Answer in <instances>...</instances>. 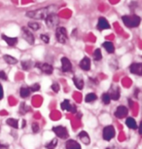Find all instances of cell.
Wrapping results in <instances>:
<instances>
[{
	"mask_svg": "<svg viewBox=\"0 0 142 149\" xmlns=\"http://www.w3.org/2000/svg\"><path fill=\"white\" fill-rule=\"evenodd\" d=\"M115 129H114L113 126H106L102 131V137H103L104 140L109 141L115 136Z\"/></svg>",
	"mask_w": 142,
	"mask_h": 149,
	"instance_id": "5b68a950",
	"label": "cell"
},
{
	"mask_svg": "<svg viewBox=\"0 0 142 149\" xmlns=\"http://www.w3.org/2000/svg\"><path fill=\"white\" fill-rule=\"evenodd\" d=\"M30 91L31 92H37V91H39L40 90V85H39L38 83H35V84H33V85L30 87Z\"/></svg>",
	"mask_w": 142,
	"mask_h": 149,
	"instance_id": "1f68e13d",
	"label": "cell"
},
{
	"mask_svg": "<svg viewBox=\"0 0 142 149\" xmlns=\"http://www.w3.org/2000/svg\"><path fill=\"white\" fill-rule=\"evenodd\" d=\"M82 117V113H78L77 114V118H81Z\"/></svg>",
	"mask_w": 142,
	"mask_h": 149,
	"instance_id": "f35d334b",
	"label": "cell"
},
{
	"mask_svg": "<svg viewBox=\"0 0 142 149\" xmlns=\"http://www.w3.org/2000/svg\"><path fill=\"white\" fill-rule=\"evenodd\" d=\"M57 11V6H55V5H50V6L40 8V9L37 10L28 11V12H26V16L27 18L33 19H45L49 15L55 14Z\"/></svg>",
	"mask_w": 142,
	"mask_h": 149,
	"instance_id": "6da1fadb",
	"label": "cell"
},
{
	"mask_svg": "<svg viewBox=\"0 0 142 149\" xmlns=\"http://www.w3.org/2000/svg\"><path fill=\"white\" fill-rule=\"evenodd\" d=\"M94 61H98L102 58V54H101L100 49H96V51L94 52Z\"/></svg>",
	"mask_w": 142,
	"mask_h": 149,
	"instance_id": "f1b7e54d",
	"label": "cell"
},
{
	"mask_svg": "<svg viewBox=\"0 0 142 149\" xmlns=\"http://www.w3.org/2000/svg\"><path fill=\"white\" fill-rule=\"evenodd\" d=\"M31 128H32V133H34V134H37V133H39V130H40V128H39L38 123H36V122L32 123Z\"/></svg>",
	"mask_w": 142,
	"mask_h": 149,
	"instance_id": "4dcf8cb0",
	"label": "cell"
},
{
	"mask_svg": "<svg viewBox=\"0 0 142 149\" xmlns=\"http://www.w3.org/2000/svg\"><path fill=\"white\" fill-rule=\"evenodd\" d=\"M73 82H74L77 89L82 90L83 88H84V80H83V78L81 76H74L73 77Z\"/></svg>",
	"mask_w": 142,
	"mask_h": 149,
	"instance_id": "ac0fdd59",
	"label": "cell"
},
{
	"mask_svg": "<svg viewBox=\"0 0 142 149\" xmlns=\"http://www.w3.org/2000/svg\"><path fill=\"white\" fill-rule=\"evenodd\" d=\"M45 22L46 26L50 29H55L60 24V18H58V16H57V14H52V15H49L45 19Z\"/></svg>",
	"mask_w": 142,
	"mask_h": 149,
	"instance_id": "3957f363",
	"label": "cell"
},
{
	"mask_svg": "<svg viewBox=\"0 0 142 149\" xmlns=\"http://www.w3.org/2000/svg\"><path fill=\"white\" fill-rule=\"evenodd\" d=\"M107 149H119L117 146H115V145H113V146H110V147H108Z\"/></svg>",
	"mask_w": 142,
	"mask_h": 149,
	"instance_id": "74e56055",
	"label": "cell"
},
{
	"mask_svg": "<svg viewBox=\"0 0 142 149\" xmlns=\"http://www.w3.org/2000/svg\"><path fill=\"white\" fill-rule=\"evenodd\" d=\"M40 38H41V40H43L45 43H49L50 42V38H49V36H47L46 34H41L40 35Z\"/></svg>",
	"mask_w": 142,
	"mask_h": 149,
	"instance_id": "836d02e7",
	"label": "cell"
},
{
	"mask_svg": "<svg viewBox=\"0 0 142 149\" xmlns=\"http://www.w3.org/2000/svg\"><path fill=\"white\" fill-rule=\"evenodd\" d=\"M51 88H52L53 91L55 92V93H57L58 91H60V85H58L57 83H54V84L52 85Z\"/></svg>",
	"mask_w": 142,
	"mask_h": 149,
	"instance_id": "d6a6232c",
	"label": "cell"
},
{
	"mask_svg": "<svg viewBox=\"0 0 142 149\" xmlns=\"http://www.w3.org/2000/svg\"><path fill=\"white\" fill-rule=\"evenodd\" d=\"M53 132L57 134V137L60 139H67L68 137V132H67V129L65 127H62V126H57V127H54L53 128Z\"/></svg>",
	"mask_w": 142,
	"mask_h": 149,
	"instance_id": "8992f818",
	"label": "cell"
},
{
	"mask_svg": "<svg viewBox=\"0 0 142 149\" xmlns=\"http://www.w3.org/2000/svg\"><path fill=\"white\" fill-rule=\"evenodd\" d=\"M8 77H7V74L5 73L4 71L0 70V80H7Z\"/></svg>",
	"mask_w": 142,
	"mask_h": 149,
	"instance_id": "e575fe53",
	"label": "cell"
},
{
	"mask_svg": "<svg viewBox=\"0 0 142 149\" xmlns=\"http://www.w3.org/2000/svg\"><path fill=\"white\" fill-rule=\"evenodd\" d=\"M55 39L57 42L64 44L67 42V31L65 27H57L55 29Z\"/></svg>",
	"mask_w": 142,
	"mask_h": 149,
	"instance_id": "277c9868",
	"label": "cell"
},
{
	"mask_svg": "<svg viewBox=\"0 0 142 149\" xmlns=\"http://www.w3.org/2000/svg\"><path fill=\"white\" fill-rule=\"evenodd\" d=\"M4 97V93H3V87L0 84V100H2Z\"/></svg>",
	"mask_w": 142,
	"mask_h": 149,
	"instance_id": "8d00e7d4",
	"label": "cell"
},
{
	"mask_svg": "<svg viewBox=\"0 0 142 149\" xmlns=\"http://www.w3.org/2000/svg\"><path fill=\"white\" fill-rule=\"evenodd\" d=\"M60 61H62V71L70 72L71 70H72V63H71V61H69V58H66V57H63V58H62Z\"/></svg>",
	"mask_w": 142,
	"mask_h": 149,
	"instance_id": "8fae6325",
	"label": "cell"
},
{
	"mask_svg": "<svg viewBox=\"0 0 142 149\" xmlns=\"http://www.w3.org/2000/svg\"><path fill=\"white\" fill-rule=\"evenodd\" d=\"M65 147H66V149H81V146L79 143L77 141H75V140H72V139H69L66 141Z\"/></svg>",
	"mask_w": 142,
	"mask_h": 149,
	"instance_id": "e0dca14e",
	"label": "cell"
},
{
	"mask_svg": "<svg viewBox=\"0 0 142 149\" xmlns=\"http://www.w3.org/2000/svg\"><path fill=\"white\" fill-rule=\"evenodd\" d=\"M1 38L6 42L8 46H11V47L16 46V44L18 43V41H19L17 37H8V36L5 34H1Z\"/></svg>",
	"mask_w": 142,
	"mask_h": 149,
	"instance_id": "5bb4252c",
	"label": "cell"
},
{
	"mask_svg": "<svg viewBox=\"0 0 142 149\" xmlns=\"http://www.w3.org/2000/svg\"><path fill=\"white\" fill-rule=\"evenodd\" d=\"M21 66L24 70H29L31 67L33 66V63L30 60H27V61H21Z\"/></svg>",
	"mask_w": 142,
	"mask_h": 149,
	"instance_id": "cb8c5ba5",
	"label": "cell"
},
{
	"mask_svg": "<svg viewBox=\"0 0 142 149\" xmlns=\"http://www.w3.org/2000/svg\"><path fill=\"white\" fill-rule=\"evenodd\" d=\"M126 125L129 127L130 129H137V124H136L135 122V120L133 119V118L132 117H129V118H127V120H126Z\"/></svg>",
	"mask_w": 142,
	"mask_h": 149,
	"instance_id": "44dd1931",
	"label": "cell"
},
{
	"mask_svg": "<svg viewBox=\"0 0 142 149\" xmlns=\"http://www.w3.org/2000/svg\"><path fill=\"white\" fill-rule=\"evenodd\" d=\"M70 105H71V103L69 102V100H63V102H62V104H60V107H62V110H67V111H69Z\"/></svg>",
	"mask_w": 142,
	"mask_h": 149,
	"instance_id": "83f0119b",
	"label": "cell"
},
{
	"mask_svg": "<svg viewBox=\"0 0 142 149\" xmlns=\"http://www.w3.org/2000/svg\"><path fill=\"white\" fill-rule=\"evenodd\" d=\"M21 31H23V37L24 40L29 45H33V43H34V41H35V38H34V35L31 33V31H29L26 26L21 27Z\"/></svg>",
	"mask_w": 142,
	"mask_h": 149,
	"instance_id": "52a82bcc",
	"label": "cell"
},
{
	"mask_svg": "<svg viewBox=\"0 0 142 149\" xmlns=\"http://www.w3.org/2000/svg\"><path fill=\"white\" fill-rule=\"evenodd\" d=\"M78 137H79L80 140L84 143V144H90V142H91L90 136H89L88 133H86L85 131L81 132V133L78 134Z\"/></svg>",
	"mask_w": 142,
	"mask_h": 149,
	"instance_id": "2e32d148",
	"label": "cell"
},
{
	"mask_svg": "<svg viewBox=\"0 0 142 149\" xmlns=\"http://www.w3.org/2000/svg\"><path fill=\"white\" fill-rule=\"evenodd\" d=\"M129 113V110H127V108L126 106L124 105H120L117 107L116 111H115V116L117 118H119V119H122V118H125Z\"/></svg>",
	"mask_w": 142,
	"mask_h": 149,
	"instance_id": "30bf717a",
	"label": "cell"
},
{
	"mask_svg": "<svg viewBox=\"0 0 142 149\" xmlns=\"http://www.w3.org/2000/svg\"><path fill=\"white\" fill-rule=\"evenodd\" d=\"M7 125L10 126V127H12L14 129H18L19 128V123H18V120L14 119V118H9V119H7L6 121Z\"/></svg>",
	"mask_w": 142,
	"mask_h": 149,
	"instance_id": "603a6c76",
	"label": "cell"
},
{
	"mask_svg": "<svg viewBox=\"0 0 142 149\" xmlns=\"http://www.w3.org/2000/svg\"><path fill=\"white\" fill-rule=\"evenodd\" d=\"M30 91L29 87H21V90H19V95H21L23 98H26V97H28L30 95Z\"/></svg>",
	"mask_w": 142,
	"mask_h": 149,
	"instance_id": "ffe728a7",
	"label": "cell"
},
{
	"mask_svg": "<svg viewBox=\"0 0 142 149\" xmlns=\"http://www.w3.org/2000/svg\"><path fill=\"white\" fill-rule=\"evenodd\" d=\"M96 98H97V97H96V94H94V93H90V94H88L87 95H86L85 100H86V102H93L96 100Z\"/></svg>",
	"mask_w": 142,
	"mask_h": 149,
	"instance_id": "d4e9b609",
	"label": "cell"
},
{
	"mask_svg": "<svg viewBox=\"0 0 142 149\" xmlns=\"http://www.w3.org/2000/svg\"><path fill=\"white\" fill-rule=\"evenodd\" d=\"M36 66L39 67V69L41 70L43 73L45 74H52L53 71H54V68L51 64L49 63H36Z\"/></svg>",
	"mask_w": 142,
	"mask_h": 149,
	"instance_id": "7c38bea8",
	"label": "cell"
},
{
	"mask_svg": "<svg viewBox=\"0 0 142 149\" xmlns=\"http://www.w3.org/2000/svg\"><path fill=\"white\" fill-rule=\"evenodd\" d=\"M130 70L132 74H136V75H140L142 74V63H132V65L130 66Z\"/></svg>",
	"mask_w": 142,
	"mask_h": 149,
	"instance_id": "4fadbf2b",
	"label": "cell"
},
{
	"mask_svg": "<svg viewBox=\"0 0 142 149\" xmlns=\"http://www.w3.org/2000/svg\"><path fill=\"white\" fill-rule=\"evenodd\" d=\"M27 26H28V27L30 29L34 30V31H36V30H38L39 29H40V24L36 22H29Z\"/></svg>",
	"mask_w": 142,
	"mask_h": 149,
	"instance_id": "4316f807",
	"label": "cell"
},
{
	"mask_svg": "<svg viewBox=\"0 0 142 149\" xmlns=\"http://www.w3.org/2000/svg\"><path fill=\"white\" fill-rule=\"evenodd\" d=\"M101 100H102V102H103L104 104H109L110 102H111L109 95H108L107 93H106V94H103L101 95Z\"/></svg>",
	"mask_w": 142,
	"mask_h": 149,
	"instance_id": "f546056e",
	"label": "cell"
},
{
	"mask_svg": "<svg viewBox=\"0 0 142 149\" xmlns=\"http://www.w3.org/2000/svg\"><path fill=\"white\" fill-rule=\"evenodd\" d=\"M57 145V139H52L50 142L47 143L46 148L47 149H55Z\"/></svg>",
	"mask_w": 142,
	"mask_h": 149,
	"instance_id": "484cf974",
	"label": "cell"
},
{
	"mask_svg": "<svg viewBox=\"0 0 142 149\" xmlns=\"http://www.w3.org/2000/svg\"><path fill=\"white\" fill-rule=\"evenodd\" d=\"M102 46H103V48L106 50L107 53H109V54H113V53L115 52V47H114L112 42L105 41V42L102 43Z\"/></svg>",
	"mask_w": 142,
	"mask_h": 149,
	"instance_id": "d6986e66",
	"label": "cell"
},
{
	"mask_svg": "<svg viewBox=\"0 0 142 149\" xmlns=\"http://www.w3.org/2000/svg\"><path fill=\"white\" fill-rule=\"evenodd\" d=\"M108 29H110L109 22H108V21L104 17H100L98 19V22H97V29H98L99 31H102V30Z\"/></svg>",
	"mask_w": 142,
	"mask_h": 149,
	"instance_id": "9c48e42d",
	"label": "cell"
},
{
	"mask_svg": "<svg viewBox=\"0 0 142 149\" xmlns=\"http://www.w3.org/2000/svg\"><path fill=\"white\" fill-rule=\"evenodd\" d=\"M0 149H9V145L6 144V143L0 142Z\"/></svg>",
	"mask_w": 142,
	"mask_h": 149,
	"instance_id": "d590c367",
	"label": "cell"
},
{
	"mask_svg": "<svg viewBox=\"0 0 142 149\" xmlns=\"http://www.w3.org/2000/svg\"><path fill=\"white\" fill-rule=\"evenodd\" d=\"M122 19L124 22V24L130 29H133V27H137L140 24L141 19L140 17L137 15H126L122 17Z\"/></svg>",
	"mask_w": 142,
	"mask_h": 149,
	"instance_id": "7a4b0ae2",
	"label": "cell"
},
{
	"mask_svg": "<svg viewBox=\"0 0 142 149\" xmlns=\"http://www.w3.org/2000/svg\"><path fill=\"white\" fill-rule=\"evenodd\" d=\"M3 60L6 61L8 64H16L18 63V60H17L16 58H14L12 56H9V55H4Z\"/></svg>",
	"mask_w": 142,
	"mask_h": 149,
	"instance_id": "7402d4cb",
	"label": "cell"
},
{
	"mask_svg": "<svg viewBox=\"0 0 142 149\" xmlns=\"http://www.w3.org/2000/svg\"><path fill=\"white\" fill-rule=\"evenodd\" d=\"M108 95H109L110 97V100H118L120 98V88L118 86H111L110 89H109V93H107Z\"/></svg>",
	"mask_w": 142,
	"mask_h": 149,
	"instance_id": "ba28073f",
	"label": "cell"
},
{
	"mask_svg": "<svg viewBox=\"0 0 142 149\" xmlns=\"http://www.w3.org/2000/svg\"><path fill=\"white\" fill-rule=\"evenodd\" d=\"M80 67L85 71H89L91 69V60L88 57L83 58V60L80 61Z\"/></svg>",
	"mask_w": 142,
	"mask_h": 149,
	"instance_id": "9a60e30c",
	"label": "cell"
}]
</instances>
